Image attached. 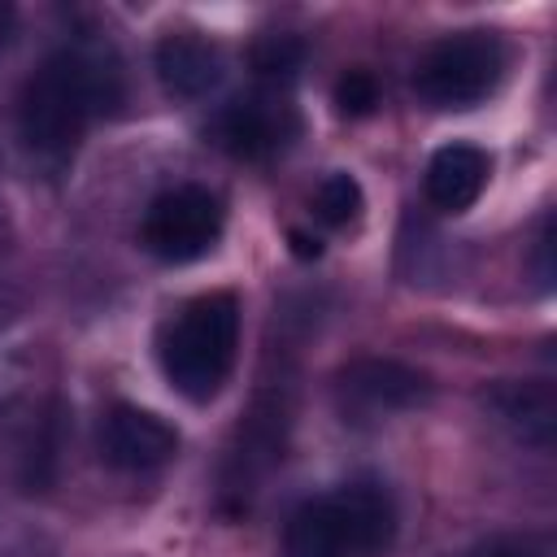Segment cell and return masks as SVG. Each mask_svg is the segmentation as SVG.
Wrapping results in <instances>:
<instances>
[{"instance_id": "cell-14", "label": "cell", "mask_w": 557, "mask_h": 557, "mask_svg": "<svg viewBox=\"0 0 557 557\" xmlns=\"http://www.w3.org/2000/svg\"><path fill=\"white\" fill-rule=\"evenodd\" d=\"M335 100H339V109L352 113V117L370 113V109L379 104V83H374V74H370V70H348V74L339 78V87H335Z\"/></svg>"}, {"instance_id": "cell-5", "label": "cell", "mask_w": 557, "mask_h": 557, "mask_svg": "<svg viewBox=\"0 0 557 557\" xmlns=\"http://www.w3.org/2000/svg\"><path fill=\"white\" fill-rule=\"evenodd\" d=\"M287 431H292V383H287V374H278L252 392V400L231 435V448L222 461V500L231 509H248L252 496L283 466Z\"/></svg>"}, {"instance_id": "cell-6", "label": "cell", "mask_w": 557, "mask_h": 557, "mask_svg": "<svg viewBox=\"0 0 557 557\" xmlns=\"http://www.w3.org/2000/svg\"><path fill=\"white\" fill-rule=\"evenodd\" d=\"M222 226H226V213L209 187L174 183L148 200L139 218V244L148 257L165 265H187L213 252V244L222 239Z\"/></svg>"}, {"instance_id": "cell-16", "label": "cell", "mask_w": 557, "mask_h": 557, "mask_svg": "<svg viewBox=\"0 0 557 557\" xmlns=\"http://www.w3.org/2000/svg\"><path fill=\"white\" fill-rule=\"evenodd\" d=\"M9 39H13V9H9V4H0V57H4Z\"/></svg>"}, {"instance_id": "cell-11", "label": "cell", "mask_w": 557, "mask_h": 557, "mask_svg": "<svg viewBox=\"0 0 557 557\" xmlns=\"http://www.w3.org/2000/svg\"><path fill=\"white\" fill-rule=\"evenodd\" d=\"M487 174H492V157L479 144H444L426 161L422 191L440 213H466L483 196Z\"/></svg>"}, {"instance_id": "cell-8", "label": "cell", "mask_w": 557, "mask_h": 557, "mask_svg": "<svg viewBox=\"0 0 557 557\" xmlns=\"http://www.w3.org/2000/svg\"><path fill=\"white\" fill-rule=\"evenodd\" d=\"M426 374L392 357H357L335 374V405L344 422H383L426 405Z\"/></svg>"}, {"instance_id": "cell-13", "label": "cell", "mask_w": 557, "mask_h": 557, "mask_svg": "<svg viewBox=\"0 0 557 557\" xmlns=\"http://www.w3.org/2000/svg\"><path fill=\"white\" fill-rule=\"evenodd\" d=\"M361 209H366V191L348 170H331L313 187V213L326 226H352L361 218Z\"/></svg>"}, {"instance_id": "cell-9", "label": "cell", "mask_w": 557, "mask_h": 557, "mask_svg": "<svg viewBox=\"0 0 557 557\" xmlns=\"http://www.w3.org/2000/svg\"><path fill=\"white\" fill-rule=\"evenodd\" d=\"M100 453L109 466L144 474L178 457V431L139 405H113L100 422Z\"/></svg>"}, {"instance_id": "cell-17", "label": "cell", "mask_w": 557, "mask_h": 557, "mask_svg": "<svg viewBox=\"0 0 557 557\" xmlns=\"http://www.w3.org/2000/svg\"><path fill=\"white\" fill-rule=\"evenodd\" d=\"M9 244H13V226H9V213L0 209V257L9 252Z\"/></svg>"}, {"instance_id": "cell-1", "label": "cell", "mask_w": 557, "mask_h": 557, "mask_svg": "<svg viewBox=\"0 0 557 557\" xmlns=\"http://www.w3.org/2000/svg\"><path fill=\"white\" fill-rule=\"evenodd\" d=\"M126 96L122 61L104 39L61 44L17 91V139L44 174H61L87 126L113 113Z\"/></svg>"}, {"instance_id": "cell-18", "label": "cell", "mask_w": 557, "mask_h": 557, "mask_svg": "<svg viewBox=\"0 0 557 557\" xmlns=\"http://www.w3.org/2000/svg\"><path fill=\"white\" fill-rule=\"evenodd\" d=\"M4 309H9V305H4V292H0V322H4Z\"/></svg>"}, {"instance_id": "cell-3", "label": "cell", "mask_w": 557, "mask_h": 557, "mask_svg": "<svg viewBox=\"0 0 557 557\" xmlns=\"http://www.w3.org/2000/svg\"><path fill=\"white\" fill-rule=\"evenodd\" d=\"M239 357V300L231 292H205L183 300L161 326H157V366L165 383L191 400L205 405L222 392Z\"/></svg>"}, {"instance_id": "cell-15", "label": "cell", "mask_w": 557, "mask_h": 557, "mask_svg": "<svg viewBox=\"0 0 557 557\" xmlns=\"http://www.w3.org/2000/svg\"><path fill=\"white\" fill-rule=\"evenodd\" d=\"M479 557H535L527 544H487Z\"/></svg>"}, {"instance_id": "cell-10", "label": "cell", "mask_w": 557, "mask_h": 557, "mask_svg": "<svg viewBox=\"0 0 557 557\" xmlns=\"http://www.w3.org/2000/svg\"><path fill=\"white\" fill-rule=\"evenodd\" d=\"M157 78L165 87V96L174 100H200L209 96L222 74H226V52L218 39L200 35V30H170L157 52H152Z\"/></svg>"}, {"instance_id": "cell-2", "label": "cell", "mask_w": 557, "mask_h": 557, "mask_svg": "<svg viewBox=\"0 0 557 557\" xmlns=\"http://www.w3.org/2000/svg\"><path fill=\"white\" fill-rule=\"evenodd\" d=\"M392 540V492L379 479H348L292 509L283 527V557H383Z\"/></svg>"}, {"instance_id": "cell-4", "label": "cell", "mask_w": 557, "mask_h": 557, "mask_svg": "<svg viewBox=\"0 0 557 557\" xmlns=\"http://www.w3.org/2000/svg\"><path fill=\"white\" fill-rule=\"evenodd\" d=\"M509 70V44L496 30H453L426 44L413 61V91L431 109L483 104Z\"/></svg>"}, {"instance_id": "cell-7", "label": "cell", "mask_w": 557, "mask_h": 557, "mask_svg": "<svg viewBox=\"0 0 557 557\" xmlns=\"http://www.w3.org/2000/svg\"><path fill=\"white\" fill-rule=\"evenodd\" d=\"M296 131H300V113L292 104V91L278 83H257L252 91L226 100L209 122V139L239 161L278 157L296 139Z\"/></svg>"}, {"instance_id": "cell-12", "label": "cell", "mask_w": 557, "mask_h": 557, "mask_svg": "<svg viewBox=\"0 0 557 557\" xmlns=\"http://www.w3.org/2000/svg\"><path fill=\"white\" fill-rule=\"evenodd\" d=\"M483 409L518 444H527V448H548L553 444V387L544 379H531V383L505 379V383L483 392Z\"/></svg>"}]
</instances>
